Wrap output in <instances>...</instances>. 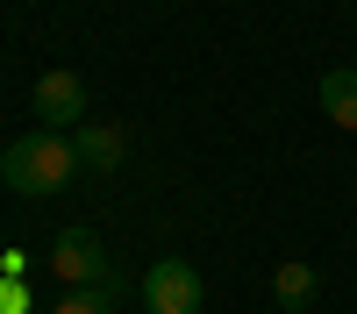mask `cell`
<instances>
[{
	"mask_svg": "<svg viewBox=\"0 0 357 314\" xmlns=\"http://www.w3.org/2000/svg\"><path fill=\"white\" fill-rule=\"evenodd\" d=\"M79 143L57 136V129H36V136H15L8 150H0V179H8V193H29V200H57L72 193L79 179Z\"/></svg>",
	"mask_w": 357,
	"mask_h": 314,
	"instance_id": "obj_1",
	"label": "cell"
},
{
	"mask_svg": "<svg viewBox=\"0 0 357 314\" xmlns=\"http://www.w3.org/2000/svg\"><path fill=\"white\" fill-rule=\"evenodd\" d=\"M29 107H36V129H57V136H79L86 129V79L79 72H43L29 86Z\"/></svg>",
	"mask_w": 357,
	"mask_h": 314,
	"instance_id": "obj_2",
	"label": "cell"
},
{
	"mask_svg": "<svg viewBox=\"0 0 357 314\" xmlns=\"http://www.w3.org/2000/svg\"><path fill=\"white\" fill-rule=\"evenodd\" d=\"M200 300H207V285H200V272L186 257H158L143 272V307L151 314H200Z\"/></svg>",
	"mask_w": 357,
	"mask_h": 314,
	"instance_id": "obj_3",
	"label": "cell"
},
{
	"mask_svg": "<svg viewBox=\"0 0 357 314\" xmlns=\"http://www.w3.org/2000/svg\"><path fill=\"white\" fill-rule=\"evenodd\" d=\"M50 272L65 278V285H107V278H114V272H107V250H100L93 228H65V236L50 243Z\"/></svg>",
	"mask_w": 357,
	"mask_h": 314,
	"instance_id": "obj_4",
	"label": "cell"
},
{
	"mask_svg": "<svg viewBox=\"0 0 357 314\" xmlns=\"http://www.w3.org/2000/svg\"><path fill=\"white\" fill-rule=\"evenodd\" d=\"M72 143H79V164L86 171H122V157H129V136L114 129V122H86Z\"/></svg>",
	"mask_w": 357,
	"mask_h": 314,
	"instance_id": "obj_5",
	"label": "cell"
},
{
	"mask_svg": "<svg viewBox=\"0 0 357 314\" xmlns=\"http://www.w3.org/2000/svg\"><path fill=\"white\" fill-rule=\"evenodd\" d=\"M314 100H321V114H329L336 129H357V65H336V72H321Z\"/></svg>",
	"mask_w": 357,
	"mask_h": 314,
	"instance_id": "obj_6",
	"label": "cell"
},
{
	"mask_svg": "<svg viewBox=\"0 0 357 314\" xmlns=\"http://www.w3.org/2000/svg\"><path fill=\"white\" fill-rule=\"evenodd\" d=\"M314 293H321V272H314V265H279V272H272V300H279V314H307Z\"/></svg>",
	"mask_w": 357,
	"mask_h": 314,
	"instance_id": "obj_7",
	"label": "cell"
},
{
	"mask_svg": "<svg viewBox=\"0 0 357 314\" xmlns=\"http://www.w3.org/2000/svg\"><path fill=\"white\" fill-rule=\"evenodd\" d=\"M114 300H122V278H107V285H72L50 314H114Z\"/></svg>",
	"mask_w": 357,
	"mask_h": 314,
	"instance_id": "obj_8",
	"label": "cell"
},
{
	"mask_svg": "<svg viewBox=\"0 0 357 314\" xmlns=\"http://www.w3.org/2000/svg\"><path fill=\"white\" fill-rule=\"evenodd\" d=\"M22 307H29V293H22L15 278H0V314H22Z\"/></svg>",
	"mask_w": 357,
	"mask_h": 314,
	"instance_id": "obj_9",
	"label": "cell"
}]
</instances>
